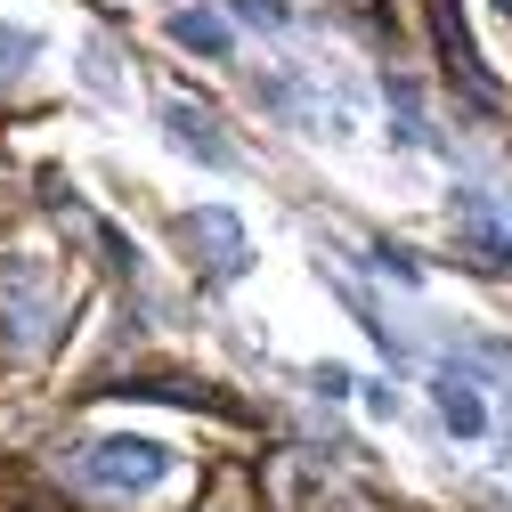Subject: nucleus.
<instances>
[{
	"label": "nucleus",
	"mask_w": 512,
	"mask_h": 512,
	"mask_svg": "<svg viewBox=\"0 0 512 512\" xmlns=\"http://www.w3.org/2000/svg\"><path fill=\"white\" fill-rule=\"evenodd\" d=\"M171 447H155V439H90V447H74V480L82 488H98V496H147V488H163L171 480Z\"/></svg>",
	"instance_id": "f257e3e1"
},
{
	"label": "nucleus",
	"mask_w": 512,
	"mask_h": 512,
	"mask_svg": "<svg viewBox=\"0 0 512 512\" xmlns=\"http://www.w3.org/2000/svg\"><path fill=\"white\" fill-rule=\"evenodd\" d=\"M171 41L179 49H204V57H228V17L220 9H179L171 17Z\"/></svg>",
	"instance_id": "6e6552de"
},
{
	"label": "nucleus",
	"mask_w": 512,
	"mask_h": 512,
	"mask_svg": "<svg viewBox=\"0 0 512 512\" xmlns=\"http://www.w3.org/2000/svg\"><path fill=\"white\" fill-rule=\"evenodd\" d=\"M236 17H244V25H285L277 0H236Z\"/></svg>",
	"instance_id": "9d476101"
},
{
	"label": "nucleus",
	"mask_w": 512,
	"mask_h": 512,
	"mask_svg": "<svg viewBox=\"0 0 512 512\" xmlns=\"http://www.w3.org/2000/svg\"><path fill=\"white\" fill-rule=\"evenodd\" d=\"M456 244L472 252V269L512 277V220H504L488 196H456Z\"/></svg>",
	"instance_id": "7ed1b4c3"
},
{
	"label": "nucleus",
	"mask_w": 512,
	"mask_h": 512,
	"mask_svg": "<svg viewBox=\"0 0 512 512\" xmlns=\"http://www.w3.org/2000/svg\"><path fill=\"white\" fill-rule=\"evenodd\" d=\"M496 9H512V0H496Z\"/></svg>",
	"instance_id": "9b49d317"
},
{
	"label": "nucleus",
	"mask_w": 512,
	"mask_h": 512,
	"mask_svg": "<svg viewBox=\"0 0 512 512\" xmlns=\"http://www.w3.org/2000/svg\"><path fill=\"white\" fill-rule=\"evenodd\" d=\"M57 326H66V301H57L49 269L41 261H17L9 277H0V342H9L17 358H33Z\"/></svg>",
	"instance_id": "f03ea898"
},
{
	"label": "nucleus",
	"mask_w": 512,
	"mask_h": 512,
	"mask_svg": "<svg viewBox=\"0 0 512 512\" xmlns=\"http://www.w3.org/2000/svg\"><path fill=\"white\" fill-rule=\"evenodd\" d=\"M179 236L204 252V277H220V285H228V277H236V269L252 261V252H244V228H236V212H220V204L187 212V220H179Z\"/></svg>",
	"instance_id": "20e7f679"
},
{
	"label": "nucleus",
	"mask_w": 512,
	"mask_h": 512,
	"mask_svg": "<svg viewBox=\"0 0 512 512\" xmlns=\"http://www.w3.org/2000/svg\"><path fill=\"white\" fill-rule=\"evenodd\" d=\"M41 57V33H25V25H0V82H17L25 66Z\"/></svg>",
	"instance_id": "1a4fd4ad"
},
{
	"label": "nucleus",
	"mask_w": 512,
	"mask_h": 512,
	"mask_svg": "<svg viewBox=\"0 0 512 512\" xmlns=\"http://www.w3.org/2000/svg\"><path fill=\"white\" fill-rule=\"evenodd\" d=\"M431 33H439V57H447V74H456L480 106H496L504 90H496V74L480 66V49H472V33H464V17H456V0H431Z\"/></svg>",
	"instance_id": "39448f33"
},
{
	"label": "nucleus",
	"mask_w": 512,
	"mask_h": 512,
	"mask_svg": "<svg viewBox=\"0 0 512 512\" xmlns=\"http://www.w3.org/2000/svg\"><path fill=\"white\" fill-rule=\"evenodd\" d=\"M431 391H439V423L456 431V439H488V399H480V382H472V374L439 366V374H431Z\"/></svg>",
	"instance_id": "0eeeda50"
},
{
	"label": "nucleus",
	"mask_w": 512,
	"mask_h": 512,
	"mask_svg": "<svg viewBox=\"0 0 512 512\" xmlns=\"http://www.w3.org/2000/svg\"><path fill=\"white\" fill-rule=\"evenodd\" d=\"M163 131H171V147H179V155H196V163H212V171H228V163H236V147L220 139V122H212L204 106H187V98H171V106H163Z\"/></svg>",
	"instance_id": "423d86ee"
}]
</instances>
